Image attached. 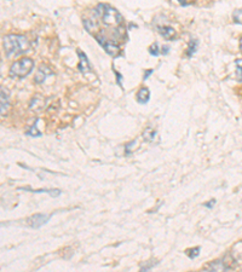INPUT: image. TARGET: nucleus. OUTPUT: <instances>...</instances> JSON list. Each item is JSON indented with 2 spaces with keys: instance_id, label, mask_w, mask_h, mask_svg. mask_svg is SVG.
Masks as SVG:
<instances>
[{
  "instance_id": "nucleus-13",
  "label": "nucleus",
  "mask_w": 242,
  "mask_h": 272,
  "mask_svg": "<svg viewBox=\"0 0 242 272\" xmlns=\"http://www.w3.org/2000/svg\"><path fill=\"white\" fill-rule=\"evenodd\" d=\"M8 108H9V91L5 87H2V116H4Z\"/></svg>"
},
{
  "instance_id": "nucleus-15",
  "label": "nucleus",
  "mask_w": 242,
  "mask_h": 272,
  "mask_svg": "<svg viewBox=\"0 0 242 272\" xmlns=\"http://www.w3.org/2000/svg\"><path fill=\"white\" fill-rule=\"evenodd\" d=\"M197 47H199V41L196 39H192L189 41V47H188V56H193L196 52Z\"/></svg>"
},
{
  "instance_id": "nucleus-16",
  "label": "nucleus",
  "mask_w": 242,
  "mask_h": 272,
  "mask_svg": "<svg viewBox=\"0 0 242 272\" xmlns=\"http://www.w3.org/2000/svg\"><path fill=\"white\" fill-rule=\"evenodd\" d=\"M25 134H27V136H31V137H40L41 132L39 130H38L37 125H33V126L29 127V130H27Z\"/></svg>"
},
{
  "instance_id": "nucleus-26",
  "label": "nucleus",
  "mask_w": 242,
  "mask_h": 272,
  "mask_svg": "<svg viewBox=\"0 0 242 272\" xmlns=\"http://www.w3.org/2000/svg\"><path fill=\"white\" fill-rule=\"evenodd\" d=\"M240 50H241V52H242V37H241V39H240Z\"/></svg>"
},
{
  "instance_id": "nucleus-9",
  "label": "nucleus",
  "mask_w": 242,
  "mask_h": 272,
  "mask_svg": "<svg viewBox=\"0 0 242 272\" xmlns=\"http://www.w3.org/2000/svg\"><path fill=\"white\" fill-rule=\"evenodd\" d=\"M159 33H160V35L162 38H165L166 40H174V38H176V31L173 29V28L171 27H159Z\"/></svg>"
},
{
  "instance_id": "nucleus-3",
  "label": "nucleus",
  "mask_w": 242,
  "mask_h": 272,
  "mask_svg": "<svg viewBox=\"0 0 242 272\" xmlns=\"http://www.w3.org/2000/svg\"><path fill=\"white\" fill-rule=\"evenodd\" d=\"M34 68V62L31 58H21L16 61L10 68V76L15 78H25L29 75Z\"/></svg>"
},
{
  "instance_id": "nucleus-6",
  "label": "nucleus",
  "mask_w": 242,
  "mask_h": 272,
  "mask_svg": "<svg viewBox=\"0 0 242 272\" xmlns=\"http://www.w3.org/2000/svg\"><path fill=\"white\" fill-rule=\"evenodd\" d=\"M225 260H227V257H225L224 259H221V260L213 261L209 265H206V268H208V270H211V271H225V270H229V268L232 267V265H230L229 262H227Z\"/></svg>"
},
{
  "instance_id": "nucleus-5",
  "label": "nucleus",
  "mask_w": 242,
  "mask_h": 272,
  "mask_svg": "<svg viewBox=\"0 0 242 272\" xmlns=\"http://www.w3.org/2000/svg\"><path fill=\"white\" fill-rule=\"evenodd\" d=\"M51 217H52L51 214L38 213V214H34V216L28 218L27 223H28V225L31 226V228L39 229L43 225H45L47 222H49V220L51 219Z\"/></svg>"
},
{
  "instance_id": "nucleus-12",
  "label": "nucleus",
  "mask_w": 242,
  "mask_h": 272,
  "mask_svg": "<svg viewBox=\"0 0 242 272\" xmlns=\"http://www.w3.org/2000/svg\"><path fill=\"white\" fill-rule=\"evenodd\" d=\"M44 105H45V99L41 96H36L31 102V109L34 111H40L44 108Z\"/></svg>"
},
{
  "instance_id": "nucleus-14",
  "label": "nucleus",
  "mask_w": 242,
  "mask_h": 272,
  "mask_svg": "<svg viewBox=\"0 0 242 272\" xmlns=\"http://www.w3.org/2000/svg\"><path fill=\"white\" fill-rule=\"evenodd\" d=\"M157 131L152 129V127H148V129L143 132V139H144L145 142H153L155 137H157Z\"/></svg>"
},
{
  "instance_id": "nucleus-21",
  "label": "nucleus",
  "mask_w": 242,
  "mask_h": 272,
  "mask_svg": "<svg viewBox=\"0 0 242 272\" xmlns=\"http://www.w3.org/2000/svg\"><path fill=\"white\" fill-rule=\"evenodd\" d=\"M172 2H176L177 4H179L182 6H187V5L192 4L194 0H172Z\"/></svg>"
},
{
  "instance_id": "nucleus-23",
  "label": "nucleus",
  "mask_w": 242,
  "mask_h": 272,
  "mask_svg": "<svg viewBox=\"0 0 242 272\" xmlns=\"http://www.w3.org/2000/svg\"><path fill=\"white\" fill-rule=\"evenodd\" d=\"M168 51H170V49H168V46H164V47H162L161 52L164 54H166V53H168Z\"/></svg>"
},
{
  "instance_id": "nucleus-4",
  "label": "nucleus",
  "mask_w": 242,
  "mask_h": 272,
  "mask_svg": "<svg viewBox=\"0 0 242 272\" xmlns=\"http://www.w3.org/2000/svg\"><path fill=\"white\" fill-rule=\"evenodd\" d=\"M96 40L100 43V45L103 47L104 51L111 57H116L120 54V46L115 40L108 39V38L103 37V35H95Z\"/></svg>"
},
{
  "instance_id": "nucleus-8",
  "label": "nucleus",
  "mask_w": 242,
  "mask_h": 272,
  "mask_svg": "<svg viewBox=\"0 0 242 272\" xmlns=\"http://www.w3.org/2000/svg\"><path fill=\"white\" fill-rule=\"evenodd\" d=\"M78 54H79V58H80V62H79V66L78 68L80 70L81 73H88L91 70V66H90V62H88V58L86 57V54L84 52H81L80 50H78Z\"/></svg>"
},
{
  "instance_id": "nucleus-11",
  "label": "nucleus",
  "mask_w": 242,
  "mask_h": 272,
  "mask_svg": "<svg viewBox=\"0 0 242 272\" xmlns=\"http://www.w3.org/2000/svg\"><path fill=\"white\" fill-rule=\"evenodd\" d=\"M149 99H150V91H149L148 87H142L137 92V101H138V103L145 104L148 103Z\"/></svg>"
},
{
  "instance_id": "nucleus-2",
  "label": "nucleus",
  "mask_w": 242,
  "mask_h": 272,
  "mask_svg": "<svg viewBox=\"0 0 242 272\" xmlns=\"http://www.w3.org/2000/svg\"><path fill=\"white\" fill-rule=\"evenodd\" d=\"M95 14H96L98 20L102 21V23L108 25V27H113L119 29V27L123 24V16L116 9L111 8L108 4H100L95 9Z\"/></svg>"
},
{
  "instance_id": "nucleus-22",
  "label": "nucleus",
  "mask_w": 242,
  "mask_h": 272,
  "mask_svg": "<svg viewBox=\"0 0 242 272\" xmlns=\"http://www.w3.org/2000/svg\"><path fill=\"white\" fill-rule=\"evenodd\" d=\"M215 202H216V201H215V200H212V201H209V202L205 203V206H206V207H209V208H211V207H213V204H215Z\"/></svg>"
},
{
  "instance_id": "nucleus-25",
  "label": "nucleus",
  "mask_w": 242,
  "mask_h": 272,
  "mask_svg": "<svg viewBox=\"0 0 242 272\" xmlns=\"http://www.w3.org/2000/svg\"><path fill=\"white\" fill-rule=\"evenodd\" d=\"M115 74H116V76H117V82H119V84H120V78H121V76H120V74H119V73H117V72H115Z\"/></svg>"
},
{
  "instance_id": "nucleus-19",
  "label": "nucleus",
  "mask_w": 242,
  "mask_h": 272,
  "mask_svg": "<svg viewBox=\"0 0 242 272\" xmlns=\"http://www.w3.org/2000/svg\"><path fill=\"white\" fill-rule=\"evenodd\" d=\"M160 52H161V50L157 43H154L150 47H149V53H150L152 56H159Z\"/></svg>"
},
{
  "instance_id": "nucleus-17",
  "label": "nucleus",
  "mask_w": 242,
  "mask_h": 272,
  "mask_svg": "<svg viewBox=\"0 0 242 272\" xmlns=\"http://www.w3.org/2000/svg\"><path fill=\"white\" fill-rule=\"evenodd\" d=\"M232 18H234L235 23L242 24V9H238V10H235L234 14H232Z\"/></svg>"
},
{
  "instance_id": "nucleus-1",
  "label": "nucleus",
  "mask_w": 242,
  "mask_h": 272,
  "mask_svg": "<svg viewBox=\"0 0 242 272\" xmlns=\"http://www.w3.org/2000/svg\"><path fill=\"white\" fill-rule=\"evenodd\" d=\"M29 41L23 35L9 34L3 38V47H4L5 54L8 58L24 53L25 51L29 50Z\"/></svg>"
},
{
  "instance_id": "nucleus-18",
  "label": "nucleus",
  "mask_w": 242,
  "mask_h": 272,
  "mask_svg": "<svg viewBox=\"0 0 242 272\" xmlns=\"http://www.w3.org/2000/svg\"><path fill=\"white\" fill-rule=\"evenodd\" d=\"M235 65H236V76L238 81H242V59L235 61Z\"/></svg>"
},
{
  "instance_id": "nucleus-7",
  "label": "nucleus",
  "mask_w": 242,
  "mask_h": 272,
  "mask_svg": "<svg viewBox=\"0 0 242 272\" xmlns=\"http://www.w3.org/2000/svg\"><path fill=\"white\" fill-rule=\"evenodd\" d=\"M49 75H53V72L51 70L49 67L46 66H41L39 69H38L37 74H36V78H34V81L37 82V84H43L44 81H45L46 78Z\"/></svg>"
},
{
  "instance_id": "nucleus-10",
  "label": "nucleus",
  "mask_w": 242,
  "mask_h": 272,
  "mask_svg": "<svg viewBox=\"0 0 242 272\" xmlns=\"http://www.w3.org/2000/svg\"><path fill=\"white\" fill-rule=\"evenodd\" d=\"M21 190H24V191H32V193H44V194H50L51 196H59L60 195V190L58 189H37V190H34V189H31V188H21Z\"/></svg>"
},
{
  "instance_id": "nucleus-24",
  "label": "nucleus",
  "mask_w": 242,
  "mask_h": 272,
  "mask_svg": "<svg viewBox=\"0 0 242 272\" xmlns=\"http://www.w3.org/2000/svg\"><path fill=\"white\" fill-rule=\"evenodd\" d=\"M152 73H153V70H152V69H150V70H146V72H145V74H144V80L148 79V76L150 75Z\"/></svg>"
},
{
  "instance_id": "nucleus-20",
  "label": "nucleus",
  "mask_w": 242,
  "mask_h": 272,
  "mask_svg": "<svg viewBox=\"0 0 242 272\" xmlns=\"http://www.w3.org/2000/svg\"><path fill=\"white\" fill-rule=\"evenodd\" d=\"M187 254L189 255V258H196L197 255L200 254V247H195V248H190L187 251Z\"/></svg>"
}]
</instances>
